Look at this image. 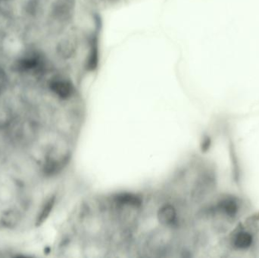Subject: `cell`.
Wrapping results in <instances>:
<instances>
[{
  "instance_id": "obj_4",
  "label": "cell",
  "mask_w": 259,
  "mask_h": 258,
  "mask_svg": "<svg viewBox=\"0 0 259 258\" xmlns=\"http://www.w3.org/2000/svg\"><path fill=\"white\" fill-rule=\"evenodd\" d=\"M75 42L71 39H65L62 40L58 45L57 51L59 56L65 59L72 58L76 53Z\"/></svg>"
},
{
  "instance_id": "obj_6",
  "label": "cell",
  "mask_w": 259,
  "mask_h": 258,
  "mask_svg": "<svg viewBox=\"0 0 259 258\" xmlns=\"http://www.w3.org/2000/svg\"><path fill=\"white\" fill-rule=\"evenodd\" d=\"M20 221V215L15 210H8L2 215L1 224L6 228H14L18 225Z\"/></svg>"
},
{
  "instance_id": "obj_3",
  "label": "cell",
  "mask_w": 259,
  "mask_h": 258,
  "mask_svg": "<svg viewBox=\"0 0 259 258\" xmlns=\"http://www.w3.org/2000/svg\"><path fill=\"white\" fill-rule=\"evenodd\" d=\"M159 222L166 226L172 225L175 224L177 221V212L172 206L170 204L163 206L159 210Z\"/></svg>"
},
{
  "instance_id": "obj_1",
  "label": "cell",
  "mask_w": 259,
  "mask_h": 258,
  "mask_svg": "<svg viewBox=\"0 0 259 258\" xmlns=\"http://www.w3.org/2000/svg\"><path fill=\"white\" fill-rule=\"evenodd\" d=\"M49 88L58 97L63 99H67L74 93L73 86L70 82L63 79H55L49 84Z\"/></svg>"
},
{
  "instance_id": "obj_2",
  "label": "cell",
  "mask_w": 259,
  "mask_h": 258,
  "mask_svg": "<svg viewBox=\"0 0 259 258\" xmlns=\"http://www.w3.org/2000/svg\"><path fill=\"white\" fill-rule=\"evenodd\" d=\"M17 70L21 72L39 70L43 68V61L38 56H30L22 58L17 62Z\"/></svg>"
},
{
  "instance_id": "obj_5",
  "label": "cell",
  "mask_w": 259,
  "mask_h": 258,
  "mask_svg": "<svg viewBox=\"0 0 259 258\" xmlns=\"http://www.w3.org/2000/svg\"><path fill=\"white\" fill-rule=\"evenodd\" d=\"M55 203H56V197L55 196H52L45 201L44 204L42 206L41 209L39 211V214H38L37 218H36V226H41L47 220L51 214L53 208H54Z\"/></svg>"
}]
</instances>
